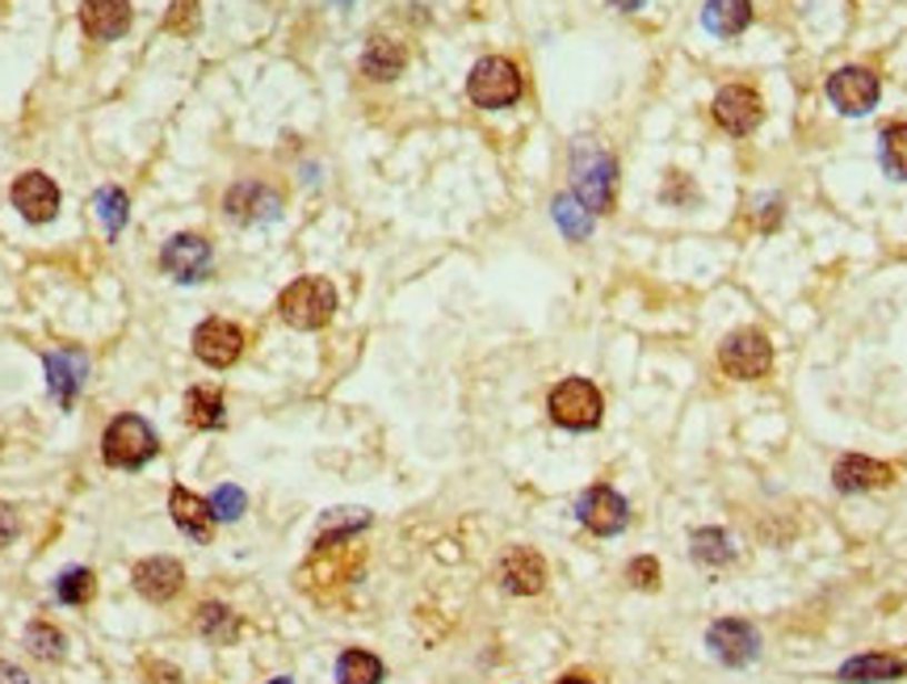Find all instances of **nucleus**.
Masks as SVG:
<instances>
[{"label": "nucleus", "instance_id": "1", "mask_svg": "<svg viewBox=\"0 0 907 684\" xmlns=\"http://www.w3.org/2000/svg\"><path fill=\"white\" fill-rule=\"evenodd\" d=\"M156 454H160V437H156V429H151L148 420L134 416V412H122V416L110 420V429L101 437L106 466H113V471H139Z\"/></svg>", "mask_w": 907, "mask_h": 684}, {"label": "nucleus", "instance_id": "42", "mask_svg": "<svg viewBox=\"0 0 907 684\" xmlns=\"http://www.w3.org/2000/svg\"><path fill=\"white\" fill-rule=\"evenodd\" d=\"M269 684H295V681H286V676H278V681H269Z\"/></svg>", "mask_w": 907, "mask_h": 684}, {"label": "nucleus", "instance_id": "41", "mask_svg": "<svg viewBox=\"0 0 907 684\" xmlns=\"http://www.w3.org/2000/svg\"><path fill=\"white\" fill-rule=\"evenodd\" d=\"M555 684H597V681H588L585 672H567V676H559Z\"/></svg>", "mask_w": 907, "mask_h": 684}, {"label": "nucleus", "instance_id": "20", "mask_svg": "<svg viewBox=\"0 0 907 684\" xmlns=\"http://www.w3.org/2000/svg\"><path fill=\"white\" fill-rule=\"evenodd\" d=\"M84 34L97 42H113L131 30V4L127 0H84L80 9Z\"/></svg>", "mask_w": 907, "mask_h": 684}, {"label": "nucleus", "instance_id": "12", "mask_svg": "<svg viewBox=\"0 0 907 684\" xmlns=\"http://www.w3.org/2000/svg\"><path fill=\"white\" fill-rule=\"evenodd\" d=\"M706 646H710L727 667H744L760 655V634H756V626L744 622V617H722V622L710 626Z\"/></svg>", "mask_w": 907, "mask_h": 684}, {"label": "nucleus", "instance_id": "34", "mask_svg": "<svg viewBox=\"0 0 907 684\" xmlns=\"http://www.w3.org/2000/svg\"><path fill=\"white\" fill-rule=\"evenodd\" d=\"M210 504V516L215 521H240L248 509V495L236 487V483H223V487H215V495L207 500Z\"/></svg>", "mask_w": 907, "mask_h": 684}, {"label": "nucleus", "instance_id": "39", "mask_svg": "<svg viewBox=\"0 0 907 684\" xmlns=\"http://www.w3.org/2000/svg\"><path fill=\"white\" fill-rule=\"evenodd\" d=\"M0 684H30V681H26V672H21V667H13V664H4V660H0Z\"/></svg>", "mask_w": 907, "mask_h": 684}, {"label": "nucleus", "instance_id": "40", "mask_svg": "<svg viewBox=\"0 0 907 684\" xmlns=\"http://www.w3.org/2000/svg\"><path fill=\"white\" fill-rule=\"evenodd\" d=\"M609 4H614V9H622V13H635V9H642L647 0H609Z\"/></svg>", "mask_w": 907, "mask_h": 684}, {"label": "nucleus", "instance_id": "6", "mask_svg": "<svg viewBox=\"0 0 907 684\" xmlns=\"http://www.w3.org/2000/svg\"><path fill=\"white\" fill-rule=\"evenodd\" d=\"M571 172H576V198L592 214L609 210V202H614V172H618L614 155H605L601 148H576Z\"/></svg>", "mask_w": 907, "mask_h": 684}, {"label": "nucleus", "instance_id": "27", "mask_svg": "<svg viewBox=\"0 0 907 684\" xmlns=\"http://www.w3.org/2000/svg\"><path fill=\"white\" fill-rule=\"evenodd\" d=\"M382 676H387V667L375 651L349 646L337 660V684H382Z\"/></svg>", "mask_w": 907, "mask_h": 684}, {"label": "nucleus", "instance_id": "13", "mask_svg": "<svg viewBox=\"0 0 907 684\" xmlns=\"http://www.w3.org/2000/svg\"><path fill=\"white\" fill-rule=\"evenodd\" d=\"M765 118V105H760V93L748 89V84H727L722 93L715 97V122L727 134H752Z\"/></svg>", "mask_w": 907, "mask_h": 684}, {"label": "nucleus", "instance_id": "37", "mask_svg": "<svg viewBox=\"0 0 907 684\" xmlns=\"http://www.w3.org/2000/svg\"><path fill=\"white\" fill-rule=\"evenodd\" d=\"M143 676L148 684H181V672L172 664H156V660H143Z\"/></svg>", "mask_w": 907, "mask_h": 684}, {"label": "nucleus", "instance_id": "29", "mask_svg": "<svg viewBox=\"0 0 907 684\" xmlns=\"http://www.w3.org/2000/svg\"><path fill=\"white\" fill-rule=\"evenodd\" d=\"M555 223L564 228L567 240H585L588 231H592V210L576 193H559L555 198Z\"/></svg>", "mask_w": 907, "mask_h": 684}, {"label": "nucleus", "instance_id": "19", "mask_svg": "<svg viewBox=\"0 0 907 684\" xmlns=\"http://www.w3.org/2000/svg\"><path fill=\"white\" fill-rule=\"evenodd\" d=\"M169 513L172 521H177V530L186 533V537H193L198 546H207L210 537H215V516H210V504L202 500V495H193L189 487H172L169 492Z\"/></svg>", "mask_w": 907, "mask_h": 684}, {"label": "nucleus", "instance_id": "9", "mask_svg": "<svg viewBox=\"0 0 907 684\" xmlns=\"http://www.w3.org/2000/svg\"><path fill=\"white\" fill-rule=\"evenodd\" d=\"M245 353V332L227 320H207L193 328V358L210 370H227Z\"/></svg>", "mask_w": 907, "mask_h": 684}, {"label": "nucleus", "instance_id": "31", "mask_svg": "<svg viewBox=\"0 0 907 684\" xmlns=\"http://www.w3.org/2000/svg\"><path fill=\"white\" fill-rule=\"evenodd\" d=\"M93 592H97V575L89 567H72V571H63V575L56 580L59 605H89V601H93Z\"/></svg>", "mask_w": 907, "mask_h": 684}, {"label": "nucleus", "instance_id": "32", "mask_svg": "<svg viewBox=\"0 0 907 684\" xmlns=\"http://www.w3.org/2000/svg\"><path fill=\"white\" fill-rule=\"evenodd\" d=\"M93 210H97V219L106 223V231H110V235H118V231L127 228V214H131V202H127V193H122V190H113V185H106V190H97Z\"/></svg>", "mask_w": 907, "mask_h": 684}, {"label": "nucleus", "instance_id": "14", "mask_svg": "<svg viewBox=\"0 0 907 684\" xmlns=\"http://www.w3.org/2000/svg\"><path fill=\"white\" fill-rule=\"evenodd\" d=\"M9 198H13V207L21 210L26 223H51L59 214V185L47 172H21Z\"/></svg>", "mask_w": 907, "mask_h": 684}, {"label": "nucleus", "instance_id": "18", "mask_svg": "<svg viewBox=\"0 0 907 684\" xmlns=\"http://www.w3.org/2000/svg\"><path fill=\"white\" fill-rule=\"evenodd\" d=\"M831 483L840 492H874V487H890L895 483V466L866 454H845L831 466Z\"/></svg>", "mask_w": 907, "mask_h": 684}, {"label": "nucleus", "instance_id": "10", "mask_svg": "<svg viewBox=\"0 0 907 684\" xmlns=\"http://www.w3.org/2000/svg\"><path fill=\"white\" fill-rule=\"evenodd\" d=\"M134 592L151 601V605H169L177 592L186 589V567L169 559V554H151V559H139L131 571Z\"/></svg>", "mask_w": 907, "mask_h": 684}, {"label": "nucleus", "instance_id": "8", "mask_svg": "<svg viewBox=\"0 0 907 684\" xmlns=\"http://www.w3.org/2000/svg\"><path fill=\"white\" fill-rule=\"evenodd\" d=\"M576 516H580V525H585V530H592L597 537H614V533L626 530V521H630V504H626L622 495L614 492L609 483H597V487H588V492L580 495Z\"/></svg>", "mask_w": 907, "mask_h": 684}, {"label": "nucleus", "instance_id": "23", "mask_svg": "<svg viewBox=\"0 0 907 684\" xmlns=\"http://www.w3.org/2000/svg\"><path fill=\"white\" fill-rule=\"evenodd\" d=\"M403 63H408V51L399 47L396 39H370V47H366V56H361V72L370 80H396L399 72H403Z\"/></svg>", "mask_w": 907, "mask_h": 684}, {"label": "nucleus", "instance_id": "26", "mask_svg": "<svg viewBox=\"0 0 907 684\" xmlns=\"http://www.w3.org/2000/svg\"><path fill=\"white\" fill-rule=\"evenodd\" d=\"M186 424L189 429H223L227 424L223 395L215 386H193L186 395Z\"/></svg>", "mask_w": 907, "mask_h": 684}, {"label": "nucleus", "instance_id": "17", "mask_svg": "<svg viewBox=\"0 0 907 684\" xmlns=\"http://www.w3.org/2000/svg\"><path fill=\"white\" fill-rule=\"evenodd\" d=\"M500 584H505L512 596L542 592V584H547V559L534 551V546H512V551L500 559Z\"/></svg>", "mask_w": 907, "mask_h": 684}, {"label": "nucleus", "instance_id": "4", "mask_svg": "<svg viewBox=\"0 0 907 684\" xmlns=\"http://www.w3.org/2000/svg\"><path fill=\"white\" fill-rule=\"evenodd\" d=\"M550 420L564 424V429H576V433H588L601 424V412H605V400L601 391L592 386L588 379H564L555 391H550Z\"/></svg>", "mask_w": 907, "mask_h": 684}, {"label": "nucleus", "instance_id": "7", "mask_svg": "<svg viewBox=\"0 0 907 684\" xmlns=\"http://www.w3.org/2000/svg\"><path fill=\"white\" fill-rule=\"evenodd\" d=\"M878 93H883V84L869 68H840L828 77V101L849 118L869 114L878 105Z\"/></svg>", "mask_w": 907, "mask_h": 684}, {"label": "nucleus", "instance_id": "35", "mask_svg": "<svg viewBox=\"0 0 907 684\" xmlns=\"http://www.w3.org/2000/svg\"><path fill=\"white\" fill-rule=\"evenodd\" d=\"M169 34H193L198 30V0H172V13L165 18Z\"/></svg>", "mask_w": 907, "mask_h": 684}, {"label": "nucleus", "instance_id": "25", "mask_svg": "<svg viewBox=\"0 0 907 684\" xmlns=\"http://www.w3.org/2000/svg\"><path fill=\"white\" fill-rule=\"evenodd\" d=\"M370 521H375L370 509H332V513H323L320 533H316V546H340V542H349L353 533L366 530Z\"/></svg>", "mask_w": 907, "mask_h": 684}, {"label": "nucleus", "instance_id": "30", "mask_svg": "<svg viewBox=\"0 0 907 684\" xmlns=\"http://www.w3.org/2000/svg\"><path fill=\"white\" fill-rule=\"evenodd\" d=\"M694 559L701 567H722L736 559V546H731V533L727 530H698L694 533Z\"/></svg>", "mask_w": 907, "mask_h": 684}, {"label": "nucleus", "instance_id": "21", "mask_svg": "<svg viewBox=\"0 0 907 684\" xmlns=\"http://www.w3.org/2000/svg\"><path fill=\"white\" fill-rule=\"evenodd\" d=\"M907 664L899 655H887V651H866V655H853L849 664L840 667V681L845 684H890L904 681Z\"/></svg>", "mask_w": 907, "mask_h": 684}, {"label": "nucleus", "instance_id": "5", "mask_svg": "<svg viewBox=\"0 0 907 684\" xmlns=\"http://www.w3.org/2000/svg\"><path fill=\"white\" fill-rule=\"evenodd\" d=\"M467 93H471L479 110H505L521 97V72L505 56L479 59L471 68V77H467Z\"/></svg>", "mask_w": 907, "mask_h": 684}, {"label": "nucleus", "instance_id": "22", "mask_svg": "<svg viewBox=\"0 0 907 684\" xmlns=\"http://www.w3.org/2000/svg\"><path fill=\"white\" fill-rule=\"evenodd\" d=\"M748 21H752V4L748 0H706V9H701V26L710 34H718V39L744 34Z\"/></svg>", "mask_w": 907, "mask_h": 684}, {"label": "nucleus", "instance_id": "3", "mask_svg": "<svg viewBox=\"0 0 907 684\" xmlns=\"http://www.w3.org/2000/svg\"><path fill=\"white\" fill-rule=\"evenodd\" d=\"M718 365H722L727 379H739V382L765 379V374L774 370V344H769L765 332H756V328H739V332H731L727 341L718 344Z\"/></svg>", "mask_w": 907, "mask_h": 684}, {"label": "nucleus", "instance_id": "11", "mask_svg": "<svg viewBox=\"0 0 907 684\" xmlns=\"http://www.w3.org/2000/svg\"><path fill=\"white\" fill-rule=\"evenodd\" d=\"M210 265H215L210 244L202 235H189V231L172 235L169 244H165V252H160V269H165L169 278H177V282H207Z\"/></svg>", "mask_w": 907, "mask_h": 684}, {"label": "nucleus", "instance_id": "16", "mask_svg": "<svg viewBox=\"0 0 907 684\" xmlns=\"http://www.w3.org/2000/svg\"><path fill=\"white\" fill-rule=\"evenodd\" d=\"M42 365H47V386L59 400V408H72L76 391L89 379V358L80 349H56V353L42 358Z\"/></svg>", "mask_w": 907, "mask_h": 684}, {"label": "nucleus", "instance_id": "36", "mask_svg": "<svg viewBox=\"0 0 907 684\" xmlns=\"http://www.w3.org/2000/svg\"><path fill=\"white\" fill-rule=\"evenodd\" d=\"M626 575H630V584H635V589H660V563H656V559H651V554H647V559H635V563H630V567H626Z\"/></svg>", "mask_w": 907, "mask_h": 684}, {"label": "nucleus", "instance_id": "28", "mask_svg": "<svg viewBox=\"0 0 907 684\" xmlns=\"http://www.w3.org/2000/svg\"><path fill=\"white\" fill-rule=\"evenodd\" d=\"M26 651H30L34 660H42V664H59L63 651H68V638H63L51 622H30V626H26Z\"/></svg>", "mask_w": 907, "mask_h": 684}, {"label": "nucleus", "instance_id": "24", "mask_svg": "<svg viewBox=\"0 0 907 684\" xmlns=\"http://www.w3.org/2000/svg\"><path fill=\"white\" fill-rule=\"evenodd\" d=\"M193 626H198V634H202L207 643L227 646V643H236V634H240V617H236L227 605H219V601H202V605H198V617H193Z\"/></svg>", "mask_w": 907, "mask_h": 684}, {"label": "nucleus", "instance_id": "15", "mask_svg": "<svg viewBox=\"0 0 907 684\" xmlns=\"http://www.w3.org/2000/svg\"><path fill=\"white\" fill-rule=\"evenodd\" d=\"M223 210L236 223H273L282 214V198L261 181H240L223 198Z\"/></svg>", "mask_w": 907, "mask_h": 684}, {"label": "nucleus", "instance_id": "2", "mask_svg": "<svg viewBox=\"0 0 907 684\" xmlns=\"http://www.w3.org/2000/svg\"><path fill=\"white\" fill-rule=\"evenodd\" d=\"M337 311V285L328 278H295L278 299V315L299 332H316Z\"/></svg>", "mask_w": 907, "mask_h": 684}, {"label": "nucleus", "instance_id": "33", "mask_svg": "<svg viewBox=\"0 0 907 684\" xmlns=\"http://www.w3.org/2000/svg\"><path fill=\"white\" fill-rule=\"evenodd\" d=\"M883 169L895 181H907V122H895L883 131Z\"/></svg>", "mask_w": 907, "mask_h": 684}, {"label": "nucleus", "instance_id": "38", "mask_svg": "<svg viewBox=\"0 0 907 684\" xmlns=\"http://www.w3.org/2000/svg\"><path fill=\"white\" fill-rule=\"evenodd\" d=\"M21 521H18V509L13 504H0V546H9L18 537Z\"/></svg>", "mask_w": 907, "mask_h": 684}]
</instances>
